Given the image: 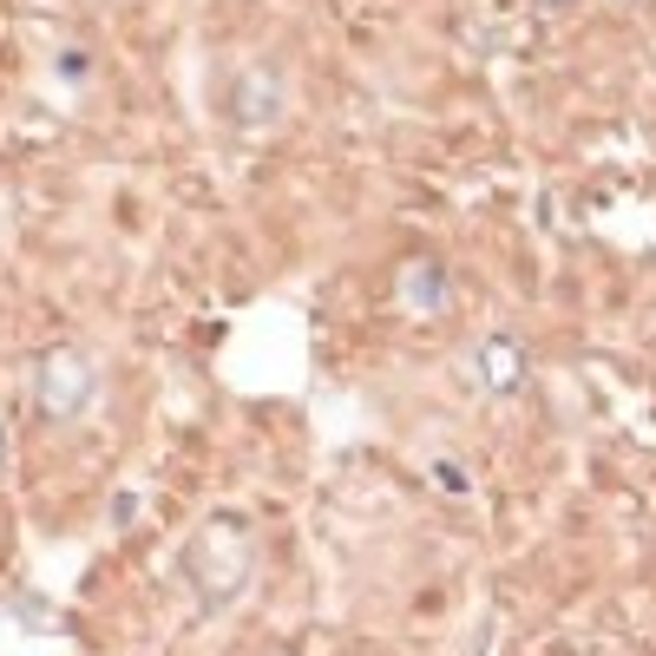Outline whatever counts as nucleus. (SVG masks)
Listing matches in <instances>:
<instances>
[{
    "label": "nucleus",
    "instance_id": "obj_4",
    "mask_svg": "<svg viewBox=\"0 0 656 656\" xmlns=\"http://www.w3.org/2000/svg\"><path fill=\"white\" fill-rule=\"evenodd\" d=\"M0 460H7V427H0Z\"/></svg>",
    "mask_w": 656,
    "mask_h": 656
},
{
    "label": "nucleus",
    "instance_id": "obj_2",
    "mask_svg": "<svg viewBox=\"0 0 656 656\" xmlns=\"http://www.w3.org/2000/svg\"><path fill=\"white\" fill-rule=\"evenodd\" d=\"M401 295H407L414 309H440V302H446V263H440V256L414 263V270L401 276Z\"/></svg>",
    "mask_w": 656,
    "mask_h": 656
},
{
    "label": "nucleus",
    "instance_id": "obj_1",
    "mask_svg": "<svg viewBox=\"0 0 656 656\" xmlns=\"http://www.w3.org/2000/svg\"><path fill=\"white\" fill-rule=\"evenodd\" d=\"M85 394H92V367L79 362L73 349H60L53 362L40 367V407H47V414H60V421H67V414L85 407Z\"/></svg>",
    "mask_w": 656,
    "mask_h": 656
},
{
    "label": "nucleus",
    "instance_id": "obj_3",
    "mask_svg": "<svg viewBox=\"0 0 656 656\" xmlns=\"http://www.w3.org/2000/svg\"><path fill=\"white\" fill-rule=\"evenodd\" d=\"M518 342H493V349H486V381H493V387H499V394H506L512 381H518Z\"/></svg>",
    "mask_w": 656,
    "mask_h": 656
}]
</instances>
